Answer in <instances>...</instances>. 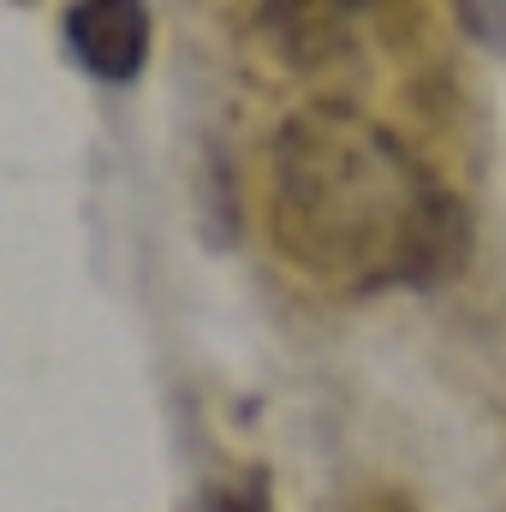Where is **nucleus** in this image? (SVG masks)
Wrapping results in <instances>:
<instances>
[{
  "instance_id": "f257e3e1",
  "label": "nucleus",
  "mask_w": 506,
  "mask_h": 512,
  "mask_svg": "<svg viewBox=\"0 0 506 512\" xmlns=\"http://www.w3.org/2000/svg\"><path fill=\"white\" fill-rule=\"evenodd\" d=\"M274 245L334 292L435 286L465 268V203L376 120L352 108L292 114L274 137Z\"/></svg>"
},
{
  "instance_id": "f03ea898",
  "label": "nucleus",
  "mask_w": 506,
  "mask_h": 512,
  "mask_svg": "<svg viewBox=\"0 0 506 512\" xmlns=\"http://www.w3.org/2000/svg\"><path fill=\"white\" fill-rule=\"evenodd\" d=\"M66 42L102 84H126L149 60V6L137 0H90L66 12Z\"/></svg>"
},
{
  "instance_id": "7ed1b4c3",
  "label": "nucleus",
  "mask_w": 506,
  "mask_h": 512,
  "mask_svg": "<svg viewBox=\"0 0 506 512\" xmlns=\"http://www.w3.org/2000/svg\"><path fill=\"white\" fill-rule=\"evenodd\" d=\"M209 512H268L262 507V495H239V489H227V495H215Z\"/></svg>"
}]
</instances>
